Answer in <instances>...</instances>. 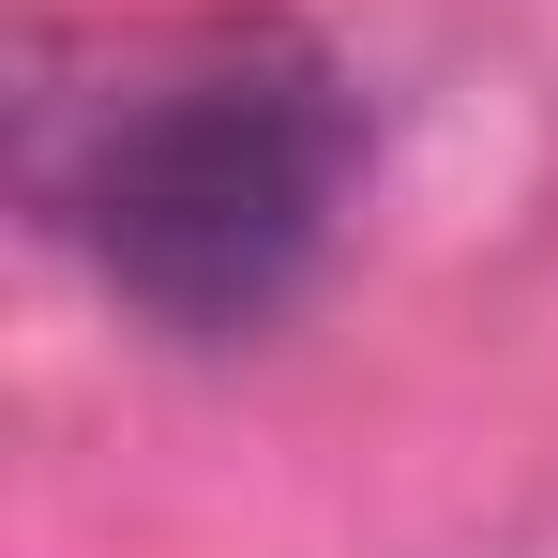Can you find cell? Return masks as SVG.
<instances>
[{
    "instance_id": "obj_1",
    "label": "cell",
    "mask_w": 558,
    "mask_h": 558,
    "mask_svg": "<svg viewBox=\"0 0 558 558\" xmlns=\"http://www.w3.org/2000/svg\"><path fill=\"white\" fill-rule=\"evenodd\" d=\"M363 182V92L302 15H182L31 76V211L92 242V272L151 332H257L302 302L332 211Z\"/></svg>"
}]
</instances>
